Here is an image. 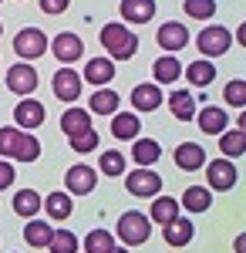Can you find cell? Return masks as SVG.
<instances>
[{"instance_id":"cell-1","label":"cell","mask_w":246,"mask_h":253,"mask_svg":"<svg viewBox=\"0 0 246 253\" xmlns=\"http://www.w3.org/2000/svg\"><path fill=\"white\" fill-rule=\"evenodd\" d=\"M101 44H105V51H108L112 61H128L138 51V38H135L125 24H118V20L101 27Z\"/></svg>"},{"instance_id":"cell-2","label":"cell","mask_w":246,"mask_h":253,"mask_svg":"<svg viewBox=\"0 0 246 253\" xmlns=\"http://www.w3.org/2000/svg\"><path fill=\"white\" fill-rule=\"evenodd\" d=\"M118 240H122V247H142L145 240L152 236V219L149 216H142V213H135V210H128V213H122L118 216Z\"/></svg>"},{"instance_id":"cell-3","label":"cell","mask_w":246,"mask_h":253,"mask_svg":"<svg viewBox=\"0 0 246 253\" xmlns=\"http://www.w3.org/2000/svg\"><path fill=\"white\" fill-rule=\"evenodd\" d=\"M14 54H17L20 61L44 58V54H47V34H44L41 27H24V31H17V38H14Z\"/></svg>"},{"instance_id":"cell-4","label":"cell","mask_w":246,"mask_h":253,"mask_svg":"<svg viewBox=\"0 0 246 253\" xmlns=\"http://www.w3.org/2000/svg\"><path fill=\"white\" fill-rule=\"evenodd\" d=\"M125 189H128L135 199H152V196L162 193V175L155 172V169H149V166H138L135 172H128Z\"/></svg>"},{"instance_id":"cell-5","label":"cell","mask_w":246,"mask_h":253,"mask_svg":"<svg viewBox=\"0 0 246 253\" xmlns=\"http://www.w3.org/2000/svg\"><path fill=\"white\" fill-rule=\"evenodd\" d=\"M196 44H199L203 58H219V54H226V51H229L233 34H229L226 27H219V24H209V27H203V31H199Z\"/></svg>"},{"instance_id":"cell-6","label":"cell","mask_w":246,"mask_h":253,"mask_svg":"<svg viewBox=\"0 0 246 253\" xmlns=\"http://www.w3.org/2000/svg\"><path fill=\"white\" fill-rule=\"evenodd\" d=\"M206 169V179H209V189H216V193H226V189H233L236 182H240V172H236V166H233V159H212L209 166H203Z\"/></svg>"},{"instance_id":"cell-7","label":"cell","mask_w":246,"mask_h":253,"mask_svg":"<svg viewBox=\"0 0 246 253\" xmlns=\"http://www.w3.org/2000/svg\"><path fill=\"white\" fill-rule=\"evenodd\" d=\"M64 186H68V193H71V196H88V193H95V186H98V169L84 166V162H78V166H71V169L64 172Z\"/></svg>"},{"instance_id":"cell-8","label":"cell","mask_w":246,"mask_h":253,"mask_svg":"<svg viewBox=\"0 0 246 253\" xmlns=\"http://www.w3.org/2000/svg\"><path fill=\"white\" fill-rule=\"evenodd\" d=\"M44 118H47V108L41 105L38 98H20L17 108H14V122H17L24 132H34V128H41L44 125Z\"/></svg>"},{"instance_id":"cell-9","label":"cell","mask_w":246,"mask_h":253,"mask_svg":"<svg viewBox=\"0 0 246 253\" xmlns=\"http://www.w3.org/2000/svg\"><path fill=\"white\" fill-rule=\"evenodd\" d=\"M7 88L14 95H34L38 91V71L27 64V61H17L14 68H7Z\"/></svg>"},{"instance_id":"cell-10","label":"cell","mask_w":246,"mask_h":253,"mask_svg":"<svg viewBox=\"0 0 246 253\" xmlns=\"http://www.w3.org/2000/svg\"><path fill=\"white\" fill-rule=\"evenodd\" d=\"M51 88H54V98H61V101L71 105L75 98H81V75H78L71 64H64V68H57V71H54Z\"/></svg>"},{"instance_id":"cell-11","label":"cell","mask_w":246,"mask_h":253,"mask_svg":"<svg viewBox=\"0 0 246 253\" xmlns=\"http://www.w3.org/2000/svg\"><path fill=\"white\" fill-rule=\"evenodd\" d=\"M132 108L135 112H155L162 101H165V95H162V88L155 84V81H142V84H135L132 88Z\"/></svg>"},{"instance_id":"cell-12","label":"cell","mask_w":246,"mask_h":253,"mask_svg":"<svg viewBox=\"0 0 246 253\" xmlns=\"http://www.w3.org/2000/svg\"><path fill=\"white\" fill-rule=\"evenodd\" d=\"M51 54H54L61 64H75V61L84 54V44H81V38H78V34L64 31V34H57V38L51 41Z\"/></svg>"},{"instance_id":"cell-13","label":"cell","mask_w":246,"mask_h":253,"mask_svg":"<svg viewBox=\"0 0 246 253\" xmlns=\"http://www.w3.org/2000/svg\"><path fill=\"white\" fill-rule=\"evenodd\" d=\"M186 44H189V31H186V24H179V20H165V24L159 27V47H165L169 54L182 51Z\"/></svg>"},{"instance_id":"cell-14","label":"cell","mask_w":246,"mask_h":253,"mask_svg":"<svg viewBox=\"0 0 246 253\" xmlns=\"http://www.w3.org/2000/svg\"><path fill=\"white\" fill-rule=\"evenodd\" d=\"M175 166H179L182 172H199V169L206 166V149L196 145V142H182V145L175 149Z\"/></svg>"},{"instance_id":"cell-15","label":"cell","mask_w":246,"mask_h":253,"mask_svg":"<svg viewBox=\"0 0 246 253\" xmlns=\"http://www.w3.org/2000/svg\"><path fill=\"white\" fill-rule=\"evenodd\" d=\"M196 125L206 132V135H219V132H226L229 118L223 108H216V105H206V108H196Z\"/></svg>"},{"instance_id":"cell-16","label":"cell","mask_w":246,"mask_h":253,"mask_svg":"<svg viewBox=\"0 0 246 253\" xmlns=\"http://www.w3.org/2000/svg\"><path fill=\"white\" fill-rule=\"evenodd\" d=\"M165 233H162V240L169 243V247H186V243H192V233H196V226H192V219H186V216L179 213L172 223H165L162 226Z\"/></svg>"},{"instance_id":"cell-17","label":"cell","mask_w":246,"mask_h":253,"mask_svg":"<svg viewBox=\"0 0 246 253\" xmlns=\"http://www.w3.org/2000/svg\"><path fill=\"white\" fill-rule=\"evenodd\" d=\"M152 199H155V203H152V210H149V219L155 226H165V223H172L175 216L182 213L179 199H172V196H152Z\"/></svg>"},{"instance_id":"cell-18","label":"cell","mask_w":246,"mask_h":253,"mask_svg":"<svg viewBox=\"0 0 246 253\" xmlns=\"http://www.w3.org/2000/svg\"><path fill=\"white\" fill-rule=\"evenodd\" d=\"M41 210H47V219H68L75 213V196L71 193H47L41 199Z\"/></svg>"},{"instance_id":"cell-19","label":"cell","mask_w":246,"mask_h":253,"mask_svg":"<svg viewBox=\"0 0 246 253\" xmlns=\"http://www.w3.org/2000/svg\"><path fill=\"white\" fill-rule=\"evenodd\" d=\"M112 78H115V61L112 58H91L84 64V75H81V81H91L95 88L108 84Z\"/></svg>"},{"instance_id":"cell-20","label":"cell","mask_w":246,"mask_h":253,"mask_svg":"<svg viewBox=\"0 0 246 253\" xmlns=\"http://www.w3.org/2000/svg\"><path fill=\"white\" fill-rule=\"evenodd\" d=\"M186 81H189L192 88H209L216 81V64H212V58L192 61L189 68H186Z\"/></svg>"},{"instance_id":"cell-21","label":"cell","mask_w":246,"mask_h":253,"mask_svg":"<svg viewBox=\"0 0 246 253\" xmlns=\"http://www.w3.org/2000/svg\"><path fill=\"white\" fill-rule=\"evenodd\" d=\"M165 101H169V112L179 118V122H192V118H196V95H192V91L179 88V91H172Z\"/></svg>"},{"instance_id":"cell-22","label":"cell","mask_w":246,"mask_h":253,"mask_svg":"<svg viewBox=\"0 0 246 253\" xmlns=\"http://www.w3.org/2000/svg\"><path fill=\"white\" fill-rule=\"evenodd\" d=\"M112 135L115 138H138L142 135V122H138V115L135 112H115L112 115Z\"/></svg>"},{"instance_id":"cell-23","label":"cell","mask_w":246,"mask_h":253,"mask_svg":"<svg viewBox=\"0 0 246 253\" xmlns=\"http://www.w3.org/2000/svg\"><path fill=\"white\" fill-rule=\"evenodd\" d=\"M61 128H64V135L68 138H75L81 135V132H88L91 128V112H84V108H68L64 115H61Z\"/></svg>"},{"instance_id":"cell-24","label":"cell","mask_w":246,"mask_h":253,"mask_svg":"<svg viewBox=\"0 0 246 253\" xmlns=\"http://www.w3.org/2000/svg\"><path fill=\"white\" fill-rule=\"evenodd\" d=\"M182 210H189V213H206L209 206H212V189L209 186H189L186 193H182V203H179Z\"/></svg>"},{"instance_id":"cell-25","label":"cell","mask_w":246,"mask_h":253,"mask_svg":"<svg viewBox=\"0 0 246 253\" xmlns=\"http://www.w3.org/2000/svg\"><path fill=\"white\" fill-rule=\"evenodd\" d=\"M38 156H41L38 135L20 128V135H17V142H14V152H10V159H17V162H38Z\"/></svg>"},{"instance_id":"cell-26","label":"cell","mask_w":246,"mask_h":253,"mask_svg":"<svg viewBox=\"0 0 246 253\" xmlns=\"http://www.w3.org/2000/svg\"><path fill=\"white\" fill-rule=\"evenodd\" d=\"M122 17L132 24H149L155 17V0H122Z\"/></svg>"},{"instance_id":"cell-27","label":"cell","mask_w":246,"mask_h":253,"mask_svg":"<svg viewBox=\"0 0 246 253\" xmlns=\"http://www.w3.org/2000/svg\"><path fill=\"white\" fill-rule=\"evenodd\" d=\"M118 101H122V98L115 95L112 88L101 84V88H95V95L88 98V112H95V115H115V112H118Z\"/></svg>"},{"instance_id":"cell-28","label":"cell","mask_w":246,"mask_h":253,"mask_svg":"<svg viewBox=\"0 0 246 253\" xmlns=\"http://www.w3.org/2000/svg\"><path fill=\"white\" fill-rule=\"evenodd\" d=\"M51 223L47 219H27V226H24V240H27V247H34V250H44L47 247V240H51Z\"/></svg>"},{"instance_id":"cell-29","label":"cell","mask_w":246,"mask_h":253,"mask_svg":"<svg viewBox=\"0 0 246 253\" xmlns=\"http://www.w3.org/2000/svg\"><path fill=\"white\" fill-rule=\"evenodd\" d=\"M152 75H155V84H172V81L182 78V64H179V58L165 54V58H159L152 64Z\"/></svg>"},{"instance_id":"cell-30","label":"cell","mask_w":246,"mask_h":253,"mask_svg":"<svg viewBox=\"0 0 246 253\" xmlns=\"http://www.w3.org/2000/svg\"><path fill=\"white\" fill-rule=\"evenodd\" d=\"M246 149V128H229V132H219V152L226 159H240Z\"/></svg>"},{"instance_id":"cell-31","label":"cell","mask_w":246,"mask_h":253,"mask_svg":"<svg viewBox=\"0 0 246 253\" xmlns=\"http://www.w3.org/2000/svg\"><path fill=\"white\" fill-rule=\"evenodd\" d=\"M14 213L24 216V219H31V216L41 213V193L38 189H20V193H14Z\"/></svg>"},{"instance_id":"cell-32","label":"cell","mask_w":246,"mask_h":253,"mask_svg":"<svg viewBox=\"0 0 246 253\" xmlns=\"http://www.w3.org/2000/svg\"><path fill=\"white\" fill-rule=\"evenodd\" d=\"M135 145H132V159L138 162V166H155L159 162V156H162V149H159V142L155 138H132Z\"/></svg>"},{"instance_id":"cell-33","label":"cell","mask_w":246,"mask_h":253,"mask_svg":"<svg viewBox=\"0 0 246 253\" xmlns=\"http://www.w3.org/2000/svg\"><path fill=\"white\" fill-rule=\"evenodd\" d=\"M98 169H101V175L118 179V175H125V156H122V152H115V149L98 152Z\"/></svg>"},{"instance_id":"cell-34","label":"cell","mask_w":246,"mask_h":253,"mask_svg":"<svg viewBox=\"0 0 246 253\" xmlns=\"http://www.w3.org/2000/svg\"><path fill=\"white\" fill-rule=\"evenodd\" d=\"M78 236L71 233V230H54L51 233V240H47V250L51 253H78Z\"/></svg>"},{"instance_id":"cell-35","label":"cell","mask_w":246,"mask_h":253,"mask_svg":"<svg viewBox=\"0 0 246 253\" xmlns=\"http://www.w3.org/2000/svg\"><path fill=\"white\" fill-rule=\"evenodd\" d=\"M112 247H115V233H108V230H91L84 240V253H108Z\"/></svg>"},{"instance_id":"cell-36","label":"cell","mask_w":246,"mask_h":253,"mask_svg":"<svg viewBox=\"0 0 246 253\" xmlns=\"http://www.w3.org/2000/svg\"><path fill=\"white\" fill-rule=\"evenodd\" d=\"M212 14H216V0H186V17L209 20Z\"/></svg>"},{"instance_id":"cell-37","label":"cell","mask_w":246,"mask_h":253,"mask_svg":"<svg viewBox=\"0 0 246 253\" xmlns=\"http://www.w3.org/2000/svg\"><path fill=\"white\" fill-rule=\"evenodd\" d=\"M223 98H226V105H233V108H243V105H246V81L243 78H233L226 84Z\"/></svg>"},{"instance_id":"cell-38","label":"cell","mask_w":246,"mask_h":253,"mask_svg":"<svg viewBox=\"0 0 246 253\" xmlns=\"http://www.w3.org/2000/svg\"><path fill=\"white\" fill-rule=\"evenodd\" d=\"M98 145H101V138H98L95 128H88V132H81V135L71 138V149H75V152H98Z\"/></svg>"},{"instance_id":"cell-39","label":"cell","mask_w":246,"mask_h":253,"mask_svg":"<svg viewBox=\"0 0 246 253\" xmlns=\"http://www.w3.org/2000/svg\"><path fill=\"white\" fill-rule=\"evenodd\" d=\"M17 135H20V128H17V125H3V128H0V156H7V159H10Z\"/></svg>"},{"instance_id":"cell-40","label":"cell","mask_w":246,"mask_h":253,"mask_svg":"<svg viewBox=\"0 0 246 253\" xmlns=\"http://www.w3.org/2000/svg\"><path fill=\"white\" fill-rule=\"evenodd\" d=\"M68 3H71V0H41V10H44L47 17H54V14H64V10H68Z\"/></svg>"},{"instance_id":"cell-41","label":"cell","mask_w":246,"mask_h":253,"mask_svg":"<svg viewBox=\"0 0 246 253\" xmlns=\"http://www.w3.org/2000/svg\"><path fill=\"white\" fill-rule=\"evenodd\" d=\"M10 186H14V166L3 159L0 162V189H10Z\"/></svg>"},{"instance_id":"cell-42","label":"cell","mask_w":246,"mask_h":253,"mask_svg":"<svg viewBox=\"0 0 246 253\" xmlns=\"http://www.w3.org/2000/svg\"><path fill=\"white\" fill-rule=\"evenodd\" d=\"M108 253H132V250H128V247H112Z\"/></svg>"},{"instance_id":"cell-43","label":"cell","mask_w":246,"mask_h":253,"mask_svg":"<svg viewBox=\"0 0 246 253\" xmlns=\"http://www.w3.org/2000/svg\"><path fill=\"white\" fill-rule=\"evenodd\" d=\"M0 34H3V24H0Z\"/></svg>"},{"instance_id":"cell-44","label":"cell","mask_w":246,"mask_h":253,"mask_svg":"<svg viewBox=\"0 0 246 253\" xmlns=\"http://www.w3.org/2000/svg\"><path fill=\"white\" fill-rule=\"evenodd\" d=\"M0 3H3V0H0Z\"/></svg>"}]
</instances>
